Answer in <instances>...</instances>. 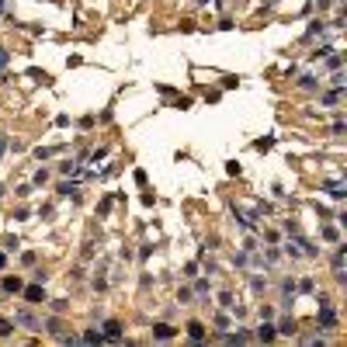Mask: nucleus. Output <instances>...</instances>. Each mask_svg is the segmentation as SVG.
Segmentation results:
<instances>
[{"mask_svg": "<svg viewBox=\"0 0 347 347\" xmlns=\"http://www.w3.org/2000/svg\"><path fill=\"white\" fill-rule=\"evenodd\" d=\"M320 323L330 330V327H337V316H334V309H330V299H320Z\"/></svg>", "mask_w": 347, "mask_h": 347, "instance_id": "f257e3e1", "label": "nucleus"}, {"mask_svg": "<svg viewBox=\"0 0 347 347\" xmlns=\"http://www.w3.org/2000/svg\"><path fill=\"white\" fill-rule=\"evenodd\" d=\"M153 337H156V341H170V337H174V327L160 323V327H153Z\"/></svg>", "mask_w": 347, "mask_h": 347, "instance_id": "f03ea898", "label": "nucleus"}, {"mask_svg": "<svg viewBox=\"0 0 347 347\" xmlns=\"http://www.w3.org/2000/svg\"><path fill=\"white\" fill-rule=\"evenodd\" d=\"M327 195L330 198H344V181H330L327 184Z\"/></svg>", "mask_w": 347, "mask_h": 347, "instance_id": "7ed1b4c3", "label": "nucleus"}, {"mask_svg": "<svg viewBox=\"0 0 347 347\" xmlns=\"http://www.w3.org/2000/svg\"><path fill=\"white\" fill-rule=\"evenodd\" d=\"M104 330H108V334H104L108 341H118V337H122V327H118L115 320H108V323H104Z\"/></svg>", "mask_w": 347, "mask_h": 347, "instance_id": "20e7f679", "label": "nucleus"}, {"mask_svg": "<svg viewBox=\"0 0 347 347\" xmlns=\"http://www.w3.org/2000/svg\"><path fill=\"white\" fill-rule=\"evenodd\" d=\"M275 327H271V323H264V327H261V330H257V341H264V344H268V341H275Z\"/></svg>", "mask_w": 347, "mask_h": 347, "instance_id": "39448f33", "label": "nucleus"}, {"mask_svg": "<svg viewBox=\"0 0 347 347\" xmlns=\"http://www.w3.org/2000/svg\"><path fill=\"white\" fill-rule=\"evenodd\" d=\"M24 299H28V302H45V295H42V288H38V285H31V288L24 292Z\"/></svg>", "mask_w": 347, "mask_h": 347, "instance_id": "423d86ee", "label": "nucleus"}, {"mask_svg": "<svg viewBox=\"0 0 347 347\" xmlns=\"http://www.w3.org/2000/svg\"><path fill=\"white\" fill-rule=\"evenodd\" d=\"M188 337H191V341H202V337H205V327H202V323H188Z\"/></svg>", "mask_w": 347, "mask_h": 347, "instance_id": "0eeeda50", "label": "nucleus"}, {"mask_svg": "<svg viewBox=\"0 0 347 347\" xmlns=\"http://www.w3.org/2000/svg\"><path fill=\"white\" fill-rule=\"evenodd\" d=\"M278 334H295V320H281V327H275Z\"/></svg>", "mask_w": 347, "mask_h": 347, "instance_id": "6e6552de", "label": "nucleus"}, {"mask_svg": "<svg viewBox=\"0 0 347 347\" xmlns=\"http://www.w3.org/2000/svg\"><path fill=\"white\" fill-rule=\"evenodd\" d=\"M3 288H7V292H21V278H7Z\"/></svg>", "mask_w": 347, "mask_h": 347, "instance_id": "1a4fd4ad", "label": "nucleus"}, {"mask_svg": "<svg viewBox=\"0 0 347 347\" xmlns=\"http://www.w3.org/2000/svg\"><path fill=\"white\" fill-rule=\"evenodd\" d=\"M83 341H87V344H101L104 334H94V330H90V334H83Z\"/></svg>", "mask_w": 347, "mask_h": 347, "instance_id": "9d476101", "label": "nucleus"}, {"mask_svg": "<svg viewBox=\"0 0 347 347\" xmlns=\"http://www.w3.org/2000/svg\"><path fill=\"white\" fill-rule=\"evenodd\" d=\"M226 341H229V344H243V341H250V337H247V334H229Z\"/></svg>", "mask_w": 347, "mask_h": 347, "instance_id": "9b49d317", "label": "nucleus"}, {"mask_svg": "<svg viewBox=\"0 0 347 347\" xmlns=\"http://www.w3.org/2000/svg\"><path fill=\"white\" fill-rule=\"evenodd\" d=\"M337 101H341V90H334V94H327V97H323V104H337Z\"/></svg>", "mask_w": 347, "mask_h": 347, "instance_id": "f8f14e48", "label": "nucleus"}, {"mask_svg": "<svg viewBox=\"0 0 347 347\" xmlns=\"http://www.w3.org/2000/svg\"><path fill=\"white\" fill-rule=\"evenodd\" d=\"M7 63H10V56H7V49H3V45H0V69L7 66Z\"/></svg>", "mask_w": 347, "mask_h": 347, "instance_id": "ddd939ff", "label": "nucleus"}, {"mask_svg": "<svg viewBox=\"0 0 347 347\" xmlns=\"http://www.w3.org/2000/svg\"><path fill=\"white\" fill-rule=\"evenodd\" d=\"M3 149H7V136H0V156H3Z\"/></svg>", "mask_w": 347, "mask_h": 347, "instance_id": "4468645a", "label": "nucleus"}, {"mask_svg": "<svg viewBox=\"0 0 347 347\" xmlns=\"http://www.w3.org/2000/svg\"><path fill=\"white\" fill-rule=\"evenodd\" d=\"M3 264H7V257H3V254H0V271H3Z\"/></svg>", "mask_w": 347, "mask_h": 347, "instance_id": "2eb2a0df", "label": "nucleus"}, {"mask_svg": "<svg viewBox=\"0 0 347 347\" xmlns=\"http://www.w3.org/2000/svg\"><path fill=\"white\" fill-rule=\"evenodd\" d=\"M3 10H7V7H3V0H0V14H3Z\"/></svg>", "mask_w": 347, "mask_h": 347, "instance_id": "dca6fc26", "label": "nucleus"}, {"mask_svg": "<svg viewBox=\"0 0 347 347\" xmlns=\"http://www.w3.org/2000/svg\"><path fill=\"white\" fill-rule=\"evenodd\" d=\"M0 195H3V188H0Z\"/></svg>", "mask_w": 347, "mask_h": 347, "instance_id": "f3484780", "label": "nucleus"}]
</instances>
